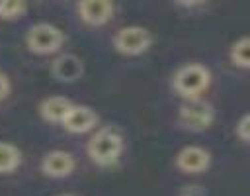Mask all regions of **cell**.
Wrapping results in <instances>:
<instances>
[{
	"label": "cell",
	"instance_id": "10",
	"mask_svg": "<svg viewBox=\"0 0 250 196\" xmlns=\"http://www.w3.org/2000/svg\"><path fill=\"white\" fill-rule=\"evenodd\" d=\"M96 123H98V114H96L90 106H76V104H72L70 112H68L66 118L62 120L64 129L70 131V133H84V131H90Z\"/></svg>",
	"mask_w": 250,
	"mask_h": 196
},
{
	"label": "cell",
	"instance_id": "17",
	"mask_svg": "<svg viewBox=\"0 0 250 196\" xmlns=\"http://www.w3.org/2000/svg\"><path fill=\"white\" fill-rule=\"evenodd\" d=\"M61 196H74V194H61Z\"/></svg>",
	"mask_w": 250,
	"mask_h": 196
},
{
	"label": "cell",
	"instance_id": "4",
	"mask_svg": "<svg viewBox=\"0 0 250 196\" xmlns=\"http://www.w3.org/2000/svg\"><path fill=\"white\" fill-rule=\"evenodd\" d=\"M152 45V35L146 27L141 25H125L115 31L113 35V47L121 55H141L148 51Z\"/></svg>",
	"mask_w": 250,
	"mask_h": 196
},
{
	"label": "cell",
	"instance_id": "16",
	"mask_svg": "<svg viewBox=\"0 0 250 196\" xmlns=\"http://www.w3.org/2000/svg\"><path fill=\"white\" fill-rule=\"evenodd\" d=\"M8 94H10V78L4 73H0V100H4Z\"/></svg>",
	"mask_w": 250,
	"mask_h": 196
},
{
	"label": "cell",
	"instance_id": "8",
	"mask_svg": "<svg viewBox=\"0 0 250 196\" xmlns=\"http://www.w3.org/2000/svg\"><path fill=\"white\" fill-rule=\"evenodd\" d=\"M211 153L199 145H188L178 151L176 155V167L184 172H201L209 167Z\"/></svg>",
	"mask_w": 250,
	"mask_h": 196
},
{
	"label": "cell",
	"instance_id": "6",
	"mask_svg": "<svg viewBox=\"0 0 250 196\" xmlns=\"http://www.w3.org/2000/svg\"><path fill=\"white\" fill-rule=\"evenodd\" d=\"M78 16L88 25H104L113 18L115 6L109 0H82L76 4Z\"/></svg>",
	"mask_w": 250,
	"mask_h": 196
},
{
	"label": "cell",
	"instance_id": "3",
	"mask_svg": "<svg viewBox=\"0 0 250 196\" xmlns=\"http://www.w3.org/2000/svg\"><path fill=\"white\" fill-rule=\"evenodd\" d=\"M62 41H64L62 31L57 25L47 24V22L31 25L27 29V35H25L27 49L31 53H37V55H49V53L59 51Z\"/></svg>",
	"mask_w": 250,
	"mask_h": 196
},
{
	"label": "cell",
	"instance_id": "7",
	"mask_svg": "<svg viewBox=\"0 0 250 196\" xmlns=\"http://www.w3.org/2000/svg\"><path fill=\"white\" fill-rule=\"evenodd\" d=\"M74 167H76L74 157L62 149L49 151L41 159V171L45 176H51V178H64L74 171Z\"/></svg>",
	"mask_w": 250,
	"mask_h": 196
},
{
	"label": "cell",
	"instance_id": "11",
	"mask_svg": "<svg viewBox=\"0 0 250 196\" xmlns=\"http://www.w3.org/2000/svg\"><path fill=\"white\" fill-rule=\"evenodd\" d=\"M72 102L64 96H49L45 100H41L39 104V114L43 120L53 122V123H62V120L66 118V114L70 112Z\"/></svg>",
	"mask_w": 250,
	"mask_h": 196
},
{
	"label": "cell",
	"instance_id": "14",
	"mask_svg": "<svg viewBox=\"0 0 250 196\" xmlns=\"http://www.w3.org/2000/svg\"><path fill=\"white\" fill-rule=\"evenodd\" d=\"M27 10V4L25 2H20V0H4L0 2V18L4 20H12V18H21Z\"/></svg>",
	"mask_w": 250,
	"mask_h": 196
},
{
	"label": "cell",
	"instance_id": "15",
	"mask_svg": "<svg viewBox=\"0 0 250 196\" xmlns=\"http://www.w3.org/2000/svg\"><path fill=\"white\" fill-rule=\"evenodd\" d=\"M236 135L242 139V141H248L250 139V116L244 114L240 118V122L236 123Z\"/></svg>",
	"mask_w": 250,
	"mask_h": 196
},
{
	"label": "cell",
	"instance_id": "2",
	"mask_svg": "<svg viewBox=\"0 0 250 196\" xmlns=\"http://www.w3.org/2000/svg\"><path fill=\"white\" fill-rule=\"evenodd\" d=\"M211 73L205 65L199 63H188L180 67L174 74V88L184 98H199V94L209 86Z\"/></svg>",
	"mask_w": 250,
	"mask_h": 196
},
{
	"label": "cell",
	"instance_id": "9",
	"mask_svg": "<svg viewBox=\"0 0 250 196\" xmlns=\"http://www.w3.org/2000/svg\"><path fill=\"white\" fill-rule=\"evenodd\" d=\"M51 73L57 80L61 82H74L82 76L84 73V63L80 57L72 55V53H62L59 55L53 65H51Z\"/></svg>",
	"mask_w": 250,
	"mask_h": 196
},
{
	"label": "cell",
	"instance_id": "12",
	"mask_svg": "<svg viewBox=\"0 0 250 196\" xmlns=\"http://www.w3.org/2000/svg\"><path fill=\"white\" fill-rule=\"evenodd\" d=\"M21 163V151L8 141H0V172H12Z\"/></svg>",
	"mask_w": 250,
	"mask_h": 196
},
{
	"label": "cell",
	"instance_id": "1",
	"mask_svg": "<svg viewBox=\"0 0 250 196\" xmlns=\"http://www.w3.org/2000/svg\"><path fill=\"white\" fill-rule=\"evenodd\" d=\"M86 149H88V157L96 165L109 167L117 163V159L123 153V137L113 127H102L90 137Z\"/></svg>",
	"mask_w": 250,
	"mask_h": 196
},
{
	"label": "cell",
	"instance_id": "13",
	"mask_svg": "<svg viewBox=\"0 0 250 196\" xmlns=\"http://www.w3.org/2000/svg\"><path fill=\"white\" fill-rule=\"evenodd\" d=\"M229 57H230V63L234 67L248 69V63H250V39H248V35H242L240 39H236L230 45Z\"/></svg>",
	"mask_w": 250,
	"mask_h": 196
},
{
	"label": "cell",
	"instance_id": "5",
	"mask_svg": "<svg viewBox=\"0 0 250 196\" xmlns=\"http://www.w3.org/2000/svg\"><path fill=\"white\" fill-rule=\"evenodd\" d=\"M213 106L203 98H189L180 106V123L191 131H203L213 123Z\"/></svg>",
	"mask_w": 250,
	"mask_h": 196
}]
</instances>
